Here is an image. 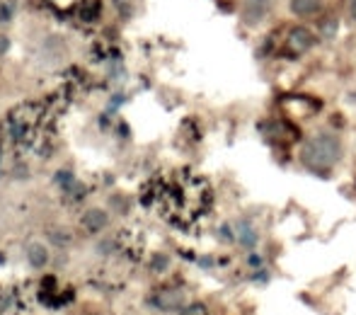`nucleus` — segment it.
<instances>
[{
  "label": "nucleus",
  "mask_w": 356,
  "mask_h": 315,
  "mask_svg": "<svg viewBox=\"0 0 356 315\" xmlns=\"http://www.w3.org/2000/svg\"><path fill=\"white\" fill-rule=\"evenodd\" d=\"M250 264H252V267H262V257H259V255H250Z\"/></svg>",
  "instance_id": "11"
},
{
  "label": "nucleus",
  "mask_w": 356,
  "mask_h": 315,
  "mask_svg": "<svg viewBox=\"0 0 356 315\" xmlns=\"http://www.w3.org/2000/svg\"><path fill=\"white\" fill-rule=\"evenodd\" d=\"M320 10V0H291V13L298 17H310Z\"/></svg>",
  "instance_id": "7"
},
{
  "label": "nucleus",
  "mask_w": 356,
  "mask_h": 315,
  "mask_svg": "<svg viewBox=\"0 0 356 315\" xmlns=\"http://www.w3.org/2000/svg\"><path fill=\"white\" fill-rule=\"evenodd\" d=\"M150 303L158 311H179L184 308V293L179 289H160L150 296Z\"/></svg>",
  "instance_id": "4"
},
{
  "label": "nucleus",
  "mask_w": 356,
  "mask_h": 315,
  "mask_svg": "<svg viewBox=\"0 0 356 315\" xmlns=\"http://www.w3.org/2000/svg\"><path fill=\"white\" fill-rule=\"evenodd\" d=\"M179 315H209V311L204 303H192V306H184Z\"/></svg>",
  "instance_id": "10"
},
{
  "label": "nucleus",
  "mask_w": 356,
  "mask_h": 315,
  "mask_svg": "<svg viewBox=\"0 0 356 315\" xmlns=\"http://www.w3.org/2000/svg\"><path fill=\"white\" fill-rule=\"evenodd\" d=\"M349 10H352V17L356 19V0H349Z\"/></svg>",
  "instance_id": "12"
},
{
  "label": "nucleus",
  "mask_w": 356,
  "mask_h": 315,
  "mask_svg": "<svg viewBox=\"0 0 356 315\" xmlns=\"http://www.w3.org/2000/svg\"><path fill=\"white\" fill-rule=\"evenodd\" d=\"M315 34L310 32L308 27H293L289 32V39H286V51L291 54V56H300V54H305L308 49L315 47Z\"/></svg>",
  "instance_id": "3"
},
{
  "label": "nucleus",
  "mask_w": 356,
  "mask_h": 315,
  "mask_svg": "<svg viewBox=\"0 0 356 315\" xmlns=\"http://www.w3.org/2000/svg\"><path fill=\"white\" fill-rule=\"evenodd\" d=\"M29 262H32L34 267H44V264H47V250H44L42 245H32V248H29Z\"/></svg>",
  "instance_id": "9"
},
{
  "label": "nucleus",
  "mask_w": 356,
  "mask_h": 315,
  "mask_svg": "<svg viewBox=\"0 0 356 315\" xmlns=\"http://www.w3.org/2000/svg\"><path fill=\"white\" fill-rule=\"evenodd\" d=\"M104 223H107V216H104L102 211H90L88 216H85V228H88V231H97Z\"/></svg>",
  "instance_id": "8"
},
{
  "label": "nucleus",
  "mask_w": 356,
  "mask_h": 315,
  "mask_svg": "<svg viewBox=\"0 0 356 315\" xmlns=\"http://www.w3.org/2000/svg\"><path fill=\"white\" fill-rule=\"evenodd\" d=\"M342 158V143L334 134L320 131L315 136H310L308 141L303 143V151H300V160L308 170L313 172H327L330 168L339 163Z\"/></svg>",
  "instance_id": "2"
},
{
  "label": "nucleus",
  "mask_w": 356,
  "mask_h": 315,
  "mask_svg": "<svg viewBox=\"0 0 356 315\" xmlns=\"http://www.w3.org/2000/svg\"><path fill=\"white\" fill-rule=\"evenodd\" d=\"M143 204L158 209L165 221L189 233L211 211L213 189L209 179L194 170H175L170 175H158L145 184Z\"/></svg>",
  "instance_id": "1"
},
{
  "label": "nucleus",
  "mask_w": 356,
  "mask_h": 315,
  "mask_svg": "<svg viewBox=\"0 0 356 315\" xmlns=\"http://www.w3.org/2000/svg\"><path fill=\"white\" fill-rule=\"evenodd\" d=\"M272 10V0H245L243 3V17L248 24H257L267 17Z\"/></svg>",
  "instance_id": "5"
},
{
  "label": "nucleus",
  "mask_w": 356,
  "mask_h": 315,
  "mask_svg": "<svg viewBox=\"0 0 356 315\" xmlns=\"http://www.w3.org/2000/svg\"><path fill=\"white\" fill-rule=\"evenodd\" d=\"M235 240H238L243 248L252 250L254 245H257V240H259V233L254 231V226L248 221V218H240V221L235 223Z\"/></svg>",
  "instance_id": "6"
}]
</instances>
